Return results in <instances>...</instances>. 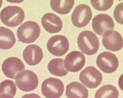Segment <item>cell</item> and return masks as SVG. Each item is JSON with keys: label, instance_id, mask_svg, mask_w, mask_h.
Instances as JSON below:
<instances>
[{"label": "cell", "instance_id": "44dd1931", "mask_svg": "<svg viewBox=\"0 0 123 98\" xmlns=\"http://www.w3.org/2000/svg\"><path fill=\"white\" fill-rule=\"evenodd\" d=\"M17 88L15 83L11 80H5L0 83V95H8L14 97Z\"/></svg>", "mask_w": 123, "mask_h": 98}, {"label": "cell", "instance_id": "cb8c5ba5", "mask_svg": "<svg viewBox=\"0 0 123 98\" xmlns=\"http://www.w3.org/2000/svg\"><path fill=\"white\" fill-rule=\"evenodd\" d=\"M21 98H42L39 95L35 93L26 94L22 96Z\"/></svg>", "mask_w": 123, "mask_h": 98}, {"label": "cell", "instance_id": "484cf974", "mask_svg": "<svg viewBox=\"0 0 123 98\" xmlns=\"http://www.w3.org/2000/svg\"><path fill=\"white\" fill-rule=\"evenodd\" d=\"M2 4H3V1H2V0H0V8H1V7L2 5Z\"/></svg>", "mask_w": 123, "mask_h": 98}, {"label": "cell", "instance_id": "8992f818", "mask_svg": "<svg viewBox=\"0 0 123 98\" xmlns=\"http://www.w3.org/2000/svg\"><path fill=\"white\" fill-rule=\"evenodd\" d=\"M79 80L87 87L94 89L101 84L102 76L95 67L89 66L80 73Z\"/></svg>", "mask_w": 123, "mask_h": 98}, {"label": "cell", "instance_id": "4fadbf2b", "mask_svg": "<svg viewBox=\"0 0 123 98\" xmlns=\"http://www.w3.org/2000/svg\"><path fill=\"white\" fill-rule=\"evenodd\" d=\"M102 42L104 47L108 50L117 52L122 49L123 38L117 31L110 30L103 35Z\"/></svg>", "mask_w": 123, "mask_h": 98}, {"label": "cell", "instance_id": "6da1fadb", "mask_svg": "<svg viewBox=\"0 0 123 98\" xmlns=\"http://www.w3.org/2000/svg\"><path fill=\"white\" fill-rule=\"evenodd\" d=\"M77 43L80 50L88 55L96 54L99 46L98 37L93 32L89 31H84L79 34Z\"/></svg>", "mask_w": 123, "mask_h": 98}, {"label": "cell", "instance_id": "7a4b0ae2", "mask_svg": "<svg viewBox=\"0 0 123 98\" xmlns=\"http://www.w3.org/2000/svg\"><path fill=\"white\" fill-rule=\"evenodd\" d=\"M2 22L9 27H15L21 24L25 18L23 10L16 6H8L5 7L0 14Z\"/></svg>", "mask_w": 123, "mask_h": 98}, {"label": "cell", "instance_id": "277c9868", "mask_svg": "<svg viewBox=\"0 0 123 98\" xmlns=\"http://www.w3.org/2000/svg\"><path fill=\"white\" fill-rule=\"evenodd\" d=\"M15 79L16 84L19 89L24 92L34 90L38 84L37 75L30 70H25L18 73Z\"/></svg>", "mask_w": 123, "mask_h": 98}, {"label": "cell", "instance_id": "603a6c76", "mask_svg": "<svg viewBox=\"0 0 123 98\" xmlns=\"http://www.w3.org/2000/svg\"><path fill=\"white\" fill-rule=\"evenodd\" d=\"M114 17L117 22L123 25V3L119 4L116 7L114 12Z\"/></svg>", "mask_w": 123, "mask_h": 98}, {"label": "cell", "instance_id": "7c38bea8", "mask_svg": "<svg viewBox=\"0 0 123 98\" xmlns=\"http://www.w3.org/2000/svg\"><path fill=\"white\" fill-rule=\"evenodd\" d=\"M25 66L21 60L16 57H10L3 62L2 70L8 78L15 79L17 74L25 70Z\"/></svg>", "mask_w": 123, "mask_h": 98}, {"label": "cell", "instance_id": "ba28073f", "mask_svg": "<svg viewBox=\"0 0 123 98\" xmlns=\"http://www.w3.org/2000/svg\"><path fill=\"white\" fill-rule=\"evenodd\" d=\"M92 17V12L89 6L81 4L76 7L71 15V21L77 27H83L87 26Z\"/></svg>", "mask_w": 123, "mask_h": 98}, {"label": "cell", "instance_id": "5bb4252c", "mask_svg": "<svg viewBox=\"0 0 123 98\" xmlns=\"http://www.w3.org/2000/svg\"><path fill=\"white\" fill-rule=\"evenodd\" d=\"M43 51L38 46L30 45L26 47L23 53V57L25 62L29 65L38 64L43 58Z\"/></svg>", "mask_w": 123, "mask_h": 98}, {"label": "cell", "instance_id": "2e32d148", "mask_svg": "<svg viewBox=\"0 0 123 98\" xmlns=\"http://www.w3.org/2000/svg\"><path fill=\"white\" fill-rule=\"evenodd\" d=\"M66 95L68 98H88L89 92L82 84L74 82L67 85Z\"/></svg>", "mask_w": 123, "mask_h": 98}, {"label": "cell", "instance_id": "d4e9b609", "mask_svg": "<svg viewBox=\"0 0 123 98\" xmlns=\"http://www.w3.org/2000/svg\"><path fill=\"white\" fill-rule=\"evenodd\" d=\"M0 98H13V97L11 95H0Z\"/></svg>", "mask_w": 123, "mask_h": 98}, {"label": "cell", "instance_id": "8fae6325", "mask_svg": "<svg viewBox=\"0 0 123 98\" xmlns=\"http://www.w3.org/2000/svg\"><path fill=\"white\" fill-rule=\"evenodd\" d=\"M92 27L97 34L101 36L105 32L114 28V22L108 15L99 14L93 18Z\"/></svg>", "mask_w": 123, "mask_h": 98}, {"label": "cell", "instance_id": "52a82bcc", "mask_svg": "<svg viewBox=\"0 0 123 98\" xmlns=\"http://www.w3.org/2000/svg\"><path fill=\"white\" fill-rule=\"evenodd\" d=\"M96 62L100 69L107 74L114 72L119 67V61L117 56L108 52L100 54L97 57Z\"/></svg>", "mask_w": 123, "mask_h": 98}, {"label": "cell", "instance_id": "ac0fdd59", "mask_svg": "<svg viewBox=\"0 0 123 98\" xmlns=\"http://www.w3.org/2000/svg\"><path fill=\"white\" fill-rule=\"evenodd\" d=\"M64 60L62 58H55L50 61L48 64V70L53 75L58 76H66L68 71L64 66Z\"/></svg>", "mask_w": 123, "mask_h": 98}, {"label": "cell", "instance_id": "9c48e42d", "mask_svg": "<svg viewBox=\"0 0 123 98\" xmlns=\"http://www.w3.org/2000/svg\"><path fill=\"white\" fill-rule=\"evenodd\" d=\"M48 51L54 55L62 56L69 50V42L65 36L57 35L51 37L47 43Z\"/></svg>", "mask_w": 123, "mask_h": 98}, {"label": "cell", "instance_id": "d6986e66", "mask_svg": "<svg viewBox=\"0 0 123 98\" xmlns=\"http://www.w3.org/2000/svg\"><path fill=\"white\" fill-rule=\"evenodd\" d=\"M74 4V0L70 1H51L50 6L53 11L60 14H66L72 9Z\"/></svg>", "mask_w": 123, "mask_h": 98}, {"label": "cell", "instance_id": "30bf717a", "mask_svg": "<svg viewBox=\"0 0 123 98\" xmlns=\"http://www.w3.org/2000/svg\"><path fill=\"white\" fill-rule=\"evenodd\" d=\"M85 62V57L82 53L73 51L67 55L64 64L65 69L68 72H77L83 68Z\"/></svg>", "mask_w": 123, "mask_h": 98}, {"label": "cell", "instance_id": "ffe728a7", "mask_svg": "<svg viewBox=\"0 0 123 98\" xmlns=\"http://www.w3.org/2000/svg\"><path fill=\"white\" fill-rule=\"evenodd\" d=\"M119 92L114 86L107 84L100 87L96 92L95 98H118Z\"/></svg>", "mask_w": 123, "mask_h": 98}, {"label": "cell", "instance_id": "5b68a950", "mask_svg": "<svg viewBox=\"0 0 123 98\" xmlns=\"http://www.w3.org/2000/svg\"><path fill=\"white\" fill-rule=\"evenodd\" d=\"M64 88V83L61 80L50 77L43 82L42 92L46 98H59L63 95Z\"/></svg>", "mask_w": 123, "mask_h": 98}, {"label": "cell", "instance_id": "3957f363", "mask_svg": "<svg viewBox=\"0 0 123 98\" xmlns=\"http://www.w3.org/2000/svg\"><path fill=\"white\" fill-rule=\"evenodd\" d=\"M40 28L37 23L29 21L22 24L17 31L19 40L24 43H31L35 42L39 37Z\"/></svg>", "mask_w": 123, "mask_h": 98}, {"label": "cell", "instance_id": "e0dca14e", "mask_svg": "<svg viewBox=\"0 0 123 98\" xmlns=\"http://www.w3.org/2000/svg\"><path fill=\"white\" fill-rule=\"evenodd\" d=\"M16 43V39L13 33L9 29L0 27V49L8 50Z\"/></svg>", "mask_w": 123, "mask_h": 98}, {"label": "cell", "instance_id": "9a60e30c", "mask_svg": "<svg viewBox=\"0 0 123 98\" xmlns=\"http://www.w3.org/2000/svg\"><path fill=\"white\" fill-rule=\"evenodd\" d=\"M42 23L45 30L51 33L60 32L63 27L61 18L52 13L45 14L42 17Z\"/></svg>", "mask_w": 123, "mask_h": 98}, {"label": "cell", "instance_id": "7402d4cb", "mask_svg": "<svg viewBox=\"0 0 123 98\" xmlns=\"http://www.w3.org/2000/svg\"><path fill=\"white\" fill-rule=\"evenodd\" d=\"M114 1L113 0L105 1H91L92 6L95 9L99 11H105L111 7Z\"/></svg>", "mask_w": 123, "mask_h": 98}]
</instances>
